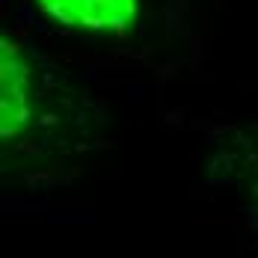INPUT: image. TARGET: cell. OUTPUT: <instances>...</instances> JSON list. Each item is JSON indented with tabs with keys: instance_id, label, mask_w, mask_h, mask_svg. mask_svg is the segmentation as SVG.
I'll use <instances>...</instances> for the list:
<instances>
[{
	"instance_id": "obj_1",
	"label": "cell",
	"mask_w": 258,
	"mask_h": 258,
	"mask_svg": "<svg viewBox=\"0 0 258 258\" xmlns=\"http://www.w3.org/2000/svg\"><path fill=\"white\" fill-rule=\"evenodd\" d=\"M56 24L83 33H122L137 18L140 0H39Z\"/></svg>"
}]
</instances>
